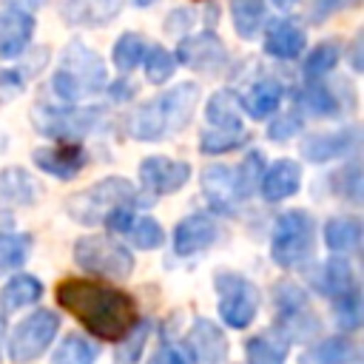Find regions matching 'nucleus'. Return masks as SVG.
Segmentation results:
<instances>
[{
	"instance_id": "obj_1",
	"label": "nucleus",
	"mask_w": 364,
	"mask_h": 364,
	"mask_svg": "<svg viewBox=\"0 0 364 364\" xmlns=\"http://www.w3.org/2000/svg\"><path fill=\"white\" fill-rule=\"evenodd\" d=\"M57 301L94 336L108 341H119L136 324V301L125 290L100 282L65 279L57 284Z\"/></svg>"
},
{
	"instance_id": "obj_2",
	"label": "nucleus",
	"mask_w": 364,
	"mask_h": 364,
	"mask_svg": "<svg viewBox=\"0 0 364 364\" xmlns=\"http://www.w3.org/2000/svg\"><path fill=\"white\" fill-rule=\"evenodd\" d=\"M196 100H199L196 82H182V85L148 100L131 122L134 136L142 142H154V139H165V136L176 134L179 128H185L191 122Z\"/></svg>"
},
{
	"instance_id": "obj_3",
	"label": "nucleus",
	"mask_w": 364,
	"mask_h": 364,
	"mask_svg": "<svg viewBox=\"0 0 364 364\" xmlns=\"http://www.w3.org/2000/svg\"><path fill=\"white\" fill-rule=\"evenodd\" d=\"M51 82H54V91L65 102H77L82 97L97 94L105 85V65L97 51H91L88 46L74 40L63 51V63Z\"/></svg>"
},
{
	"instance_id": "obj_4",
	"label": "nucleus",
	"mask_w": 364,
	"mask_h": 364,
	"mask_svg": "<svg viewBox=\"0 0 364 364\" xmlns=\"http://www.w3.org/2000/svg\"><path fill=\"white\" fill-rule=\"evenodd\" d=\"M259 171H262V154L253 151L239 168H225V165H210L202 173V191L208 196V202L213 205V210L219 213H236L239 202L253 193L256 182H259Z\"/></svg>"
},
{
	"instance_id": "obj_5",
	"label": "nucleus",
	"mask_w": 364,
	"mask_h": 364,
	"mask_svg": "<svg viewBox=\"0 0 364 364\" xmlns=\"http://www.w3.org/2000/svg\"><path fill=\"white\" fill-rule=\"evenodd\" d=\"M136 199V191L128 179L122 176H108L80 193H74L68 202H65V210L82 222V225H97V222H105V216L128 202Z\"/></svg>"
},
{
	"instance_id": "obj_6",
	"label": "nucleus",
	"mask_w": 364,
	"mask_h": 364,
	"mask_svg": "<svg viewBox=\"0 0 364 364\" xmlns=\"http://www.w3.org/2000/svg\"><path fill=\"white\" fill-rule=\"evenodd\" d=\"M316 225L307 210H287L279 216L270 239V256L279 267H293L307 259L313 247Z\"/></svg>"
},
{
	"instance_id": "obj_7",
	"label": "nucleus",
	"mask_w": 364,
	"mask_h": 364,
	"mask_svg": "<svg viewBox=\"0 0 364 364\" xmlns=\"http://www.w3.org/2000/svg\"><path fill=\"white\" fill-rule=\"evenodd\" d=\"M74 262L88 270L108 279H125L134 270V256L128 247L108 236H82L74 245Z\"/></svg>"
},
{
	"instance_id": "obj_8",
	"label": "nucleus",
	"mask_w": 364,
	"mask_h": 364,
	"mask_svg": "<svg viewBox=\"0 0 364 364\" xmlns=\"http://www.w3.org/2000/svg\"><path fill=\"white\" fill-rule=\"evenodd\" d=\"M276 330L284 341H307L318 330L307 296L290 282H282L276 287Z\"/></svg>"
},
{
	"instance_id": "obj_9",
	"label": "nucleus",
	"mask_w": 364,
	"mask_h": 364,
	"mask_svg": "<svg viewBox=\"0 0 364 364\" xmlns=\"http://www.w3.org/2000/svg\"><path fill=\"white\" fill-rule=\"evenodd\" d=\"M216 290H219V316L228 327L245 330L259 310V293L256 287L239 276V273H216Z\"/></svg>"
},
{
	"instance_id": "obj_10",
	"label": "nucleus",
	"mask_w": 364,
	"mask_h": 364,
	"mask_svg": "<svg viewBox=\"0 0 364 364\" xmlns=\"http://www.w3.org/2000/svg\"><path fill=\"white\" fill-rule=\"evenodd\" d=\"M324 293L336 304V318L344 330H353L361 321V296L353 276V267L344 259H330L324 264Z\"/></svg>"
},
{
	"instance_id": "obj_11",
	"label": "nucleus",
	"mask_w": 364,
	"mask_h": 364,
	"mask_svg": "<svg viewBox=\"0 0 364 364\" xmlns=\"http://www.w3.org/2000/svg\"><path fill=\"white\" fill-rule=\"evenodd\" d=\"M57 330H60L57 313H51V310H37V313H31L28 318H23V321L14 327V333H11V338H9V353H11V358H14L17 364L40 358V355L46 353V347L54 341Z\"/></svg>"
},
{
	"instance_id": "obj_12",
	"label": "nucleus",
	"mask_w": 364,
	"mask_h": 364,
	"mask_svg": "<svg viewBox=\"0 0 364 364\" xmlns=\"http://www.w3.org/2000/svg\"><path fill=\"white\" fill-rule=\"evenodd\" d=\"M100 111H88V108H51V105H37L34 108V125L46 134V136H57V139H80L94 122H97Z\"/></svg>"
},
{
	"instance_id": "obj_13",
	"label": "nucleus",
	"mask_w": 364,
	"mask_h": 364,
	"mask_svg": "<svg viewBox=\"0 0 364 364\" xmlns=\"http://www.w3.org/2000/svg\"><path fill=\"white\" fill-rule=\"evenodd\" d=\"M191 176V165L188 162H176V159H168V156H148L142 165H139V179L142 185L156 193V196H165V193H173L179 191Z\"/></svg>"
},
{
	"instance_id": "obj_14",
	"label": "nucleus",
	"mask_w": 364,
	"mask_h": 364,
	"mask_svg": "<svg viewBox=\"0 0 364 364\" xmlns=\"http://www.w3.org/2000/svg\"><path fill=\"white\" fill-rule=\"evenodd\" d=\"M34 34V17L23 6H9L0 11V60H11L26 51Z\"/></svg>"
},
{
	"instance_id": "obj_15",
	"label": "nucleus",
	"mask_w": 364,
	"mask_h": 364,
	"mask_svg": "<svg viewBox=\"0 0 364 364\" xmlns=\"http://www.w3.org/2000/svg\"><path fill=\"white\" fill-rule=\"evenodd\" d=\"M176 57H179L185 65H191V68H199V71H216V68L225 65L228 51H225L222 40H219L213 31H202V34H193V37L182 40Z\"/></svg>"
},
{
	"instance_id": "obj_16",
	"label": "nucleus",
	"mask_w": 364,
	"mask_h": 364,
	"mask_svg": "<svg viewBox=\"0 0 364 364\" xmlns=\"http://www.w3.org/2000/svg\"><path fill=\"white\" fill-rule=\"evenodd\" d=\"M188 350L199 364H222L228 358V338L213 321L196 318L188 333Z\"/></svg>"
},
{
	"instance_id": "obj_17",
	"label": "nucleus",
	"mask_w": 364,
	"mask_h": 364,
	"mask_svg": "<svg viewBox=\"0 0 364 364\" xmlns=\"http://www.w3.org/2000/svg\"><path fill=\"white\" fill-rule=\"evenodd\" d=\"M213 239H216V222L205 213H191L173 230V250L179 256H193V253L210 247Z\"/></svg>"
},
{
	"instance_id": "obj_18",
	"label": "nucleus",
	"mask_w": 364,
	"mask_h": 364,
	"mask_svg": "<svg viewBox=\"0 0 364 364\" xmlns=\"http://www.w3.org/2000/svg\"><path fill=\"white\" fill-rule=\"evenodd\" d=\"M34 165L57 179H71L80 173V168L85 165V151L74 142H63L54 148H37L34 151Z\"/></svg>"
},
{
	"instance_id": "obj_19",
	"label": "nucleus",
	"mask_w": 364,
	"mask_h": 364,
	"mask_svg": "<svg viewBox=\"0 0 364 364\" xmlns=\"http://www.w3.org/2000/svg\"><path fill=\"white\" fill-rule=\"evenodd\" d=\"M299 179H301V171H299V165H296L293 159H276V162L264 171V176L259 179L262 196H264L267 202L287 199V196H293V193L299 191Z\"/></svg>"
},
{
	"instance_id": "obj_20",
	"label": "nucleus",
	"mask_w": 364,
	"mask_h": 364,
	"mask_svg": "<svg viewBox=\"0 0 364 364\" xmlns=\"http://www.w3.org/2000/svg\"><path fill=\"white\" fill-rule=\"evenodd\" d=\"M304 48V31L293 20H273L264 37V51L279 60H293Z\"/></svg>"
},
{
	"instance_id": "obj_21",
	"label": "nucleus",
	"mask_w": 364,
	"mask_h": 364,
	"mask_svg": "<svg viewBox=\"0 0 364 364\" xmlns=\"http://www.w3.org/2000/svg\"><path fill=\"white\" fill-rule=\"evenodd\" d=\"M40 296H43V284L28 273H17L0 290V313H14L20 307H28Z\"/></svg>"
},
{
	"instance_id": "obj_22",
	"label": "nucleus",
	"mask_w": 364,
	"mask_h": 364,
	"mask_svg": "<svg viewBox=\"0 0 364 364\" xmlns=\"http://www.w3.org/2000/svg\"><path fill=\"white\" fill-rule=\"evenodd\" d=\"M282 94H284V88H282L279 80H273V77L259 80V82L247 91V97H245V108H247V114H250L253 119H264V117H270V114L279 108Z\"/></svg>"
},
{
	"instance_id": "obj_23",
	"label": "nucleus",
	"mask_w": 364,
	"mask_h": 364,
	"mask_svg": "<svg viewBox=\"0 0 364 364\" xmlns=\"http://www.w3.org/2000/svg\"><path fill=\"white\" fill-rule=\"evenodd\" d=\"M324 242L333 253H353L361 245V222L353 216H336L324 225Z\"/></svg>"
},
{
	"instance_id": "obj_24",
	"label": "nucleus",
	"mask_w": 364,
	"mask_h": 364,
	"mask_svg": "<svg viewBox=\"0 0 364 364\" xmlns=\"http://www.w3.org/2000/svg\"><path fill=\"white\" fill-rule=\"evenodd\" d=\"M350 145H353V131H347V134H321V136H310L301 145V156L310 159V162H327V159H336Z\"/></svg>"
},
{
	"instance_id": "obj_25",
	"label": "nucleus",
	"mask_w": 364,
	"mask_h": 364,
	"mask_svg": "<svg viewBox=\"0 0 364 364\" xmlns=\"http://www.w3.org/2000/svg\"><path fill=\"white\" fill-rule=\"evenodd\" d=\"M230 14H233L236 34L250 40L264 23V0H230Z\"/></svg>"
},
{
	"instance_id": "obj_26",
	"label": "nucleus",
	"mask_w": 364,
	"mask_h": 364,
	"mask_svg": "<svg viewBox=\"0 0 364 364\" xmlns=\"http://www.w3.org/2000/svg\"><path fill=\"white\" fill-rule=\"evenodd\" d=\"M208 122L216 125V128H242V119H239V100L233 91H216L210 100H208Z\"/></svg>"
},
{
	"instance_id": "obj_27",
	"label": "nucleus",
	"mask_w": 364,
	"mask_h": 364,
	"mask_svg": "<svg viewBox=\"0 0 364 364\" xmlns=\"http://www.w3.org/2000/svg\"><path fill=\"white\" fill-rule=\"evenodd\" d=\"M247 364H284L287 341L282 336H253L247 344Z\"/></svg>"
},
{
	"instance_id": "obj_28",
	"label": "nucleus",
	"mask_w": 364,
	"mask_h": 364,
	"mask_svg": "<svg viewBox=\"0 0 364 364\" xmlns=\"http://www.w3.org/2000/svg\"><path fill=\"white\" fill-rule=\"evenodd\" d=\"M94 361H97V347L74 333L65 336L51 355V364H94Z\"/></svg>"
},
{
	"instance_id": "obj_29",
	"label": "nucleus",
	"mask_w": 364,
	"mask_h": 364,
	"mask_svg": "<svg viewBox=\"0 0 364 364\" xmlns=\"http://www.w3.org/2000/svg\"><path fill=\"white\" fill-rule=\"evenodd\" d=\"M353 355H355L353 341L336 336V338L321 341L313 353H307V355H304V364H347Z\"/></svg>"
},
{
	"instance_id": "obj_30",
	"label": "nucleus",
	"mask_w": 364,
	"mask_h": 364,
	"mask_svg": "<svg viewBox=\"0 0 364 364\" xmlns=\"http://www.w3.org/2000/svg\"><path fill=\"white\" fill-rule=\"evenodd\" d=\"M31 236L28 233H0V270H14L28 259Z\"/></svg>"
},
{
	"instance_id": "obj_31",
	"label": "nucleus",
	"mask_w": 364,
	"mask_h": 364,
	"mask_svg": "<svg viewBox=\"0 0 364 364\" xmlns=\"http://www.w3.org/2000/svg\"><path fill=\"white\" fill-rule=\"evenodd\" d=\"M338 57H341V48H338L336 43H321V46H316V48L310 51V57L304 60V80H307V82L321 80V77L338 63Z\"/></svg>"
},
{
	"instance_id": "obj_32",
	"label": "nucleus",
	"mask_w": 364,
	"mask_h": 364,
	"mask_svg": "<svg viewBox=\"0 0 364 364\" xmlns=\"http://www.w3.org/2000/svg\"><path fill=\"white\" fill-rule=\"evenodd\" d=\"M245 131L242 128H216V131H205L202 139H199V148L205 154H225V151H233L245 142Z\"/></svg>"
},
{
	"instance_id": "obj_33",
	"label": "nucleus",
	"mask_w": 364,
	"mask_h": 364,
	"mask_svg": "<svg viewBox=\"0 0 364 364\" xmlns=\"http://www.w3.org/2000/svg\"><path fill=\"white\" fill-rule=\"evenodd\" d=\"M176 71V60L168 48L162 46H154L145 57V77L154 82V85H162L165 80H171V74Z\"/></svg>"
},
{
	"instance_id": "obj_34",
	"label": "nucleus",
	"mask_w": 364,
	"mask_h": 364,
	"mask_svg": "<svg viewBox=\"0 0 364 364\" xmlns=\"http://www.w3.org/2000/svg\"><path fill=\"white\" fill-rule=\"evenodd\" d=\"M142 54H145V40L139 37V34H122L117 43H114V65L117 68H122V71H128V68H134L139 60H142Z\"/></svg>"
},
{
	"instance_id": "obj_35",
	"label": "nucleus",
	"mask_w": 364,
	"mask_h": 364,
	"mask_svg": "<svg viewBox=\"0 0 364 364\" xmlns=\"http://www.w3.org/2000/svg\"><path fill=\"white\" fill-rule=\"evenodd\" d=\"M128 233H131V239H134V245L139 250H154V247L162 245V228H159V222H154L148 216L134 219L131 228H128Z\"/></svg>"
},
{
	"instance_id": "obj_36",
	"label": "nucleus",
	"mask_w": 364,
	"mask_h": 364,
	"mask_svg": "<svg viewBox=\"0 0 364 364\" xmlns=\"http://www.w3.org/2000/svg\"><path fill=\"white\" fill-rule=\"evenodd\" d=\"M145 338H148V324H139V327L134 324V327L119 338V347H117V364H136Z\"/></svg>"
},
{
	"instance_id": "obj_37",
	"label": "nucleus",
	"mask_w": 364,
	"mask_h": 364,
	"mask_svg": "<svg viewBox=\"0 0 364 364\" xmlns=\"http://www.w3.org/2000/svg\"><path fill=\"white\" fill-rule=\"evenodd\" d=\"M9 173L14 182H9L6 173H0V196L9 202H31V179L17 168H11Z\"/></svg>"
},
{
	"instance_id": "obj_38",
	"label": "nucleus",
	"mask_w": 364,
	"mask_h": 364,
	"mask_svg": "<svg viewBox=\"0 0 364 364\" xmlns=\"http://www.w3.org/2000/svg\"><path fill=\"white\" fill-rule=\"evenodd\" d=\"M148 364H193V355L188 347H182L176 341H162Z\"/></svg>"
},
{
	"instance_id": "obj_39",
	"label": "nucleus",
	"mask_w": 364,
	"mask_h": 364,
	"mask_svg": "<svg viewBox=\"0 0 364 364\" xmlns=\"http://www.w3.org/2000/svg\"><path fill=\"white\" fill-rule=\"evenodd\" d=\"M299 125H301V119L296 114H279L270 122V136L273 139H287V136H293L299 131Z\"/></svg>"
},
{
	"instance_id": "obj_40",
	"label": "nucleus",
	"mask_w": 364,
	"mask_h": 364,
	"mask_svg": "<svg viewBox=\"0 0 364 364\" xmlns=\"http://www.w3.org/2000/svg\"><path fill=\"white\" fill-rule=\"evenodd\" d=\"M307 105H310L313 111L324 114V117H330V114L336 111V100H333V94H330L327 88H313V91H307Z\"/></svg>"
},
{
	"instance_id": "obj_41",
	"label": "nucleus",
	"mask_w": 364,
	"mask_h": 364,
	"mask_svg": "<svg viewBox=\"0 0 364 364\" xmlns=\"http://www.w3.org/2000/svg\"><path fill=\"white\" fill-rule=\"evenodd\" d=\"M114 91H117V97H119V100H125V97H128V85H125V82H114V85H111V94H114Z\"/></svg>"
},
{
	"instance_id": "obj_42",
	"label": "nucleus",
	"mask_w": 364,
	"mask_h": 364,
	"mask_svg": "<svg viewBox=\"0 0 364 364\" xmlns=\"http://www.w3.org/2000/svg\"><path fill=\"white\" fill-rule=\"evenodd\" d=\"M273 3H276V6H282V9H287V6H293L296 0H273Z\"/></svg>"
},
{
	"instance_id": "obj_43",
	"label": "nucleus",
	"mask_w": 364,
	"mask_h": 364,
	"mask_svg": "<svg viewBox=\"0 0 364 364\" xmlns=\"http://www.w3.org/2000/svg\"><path fill=\"white\" fill-rule=\"evenodd\" d=\"M136 6H148V3H154V0H134Z\"/></svg>"
}]
</instances>
